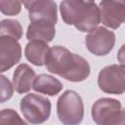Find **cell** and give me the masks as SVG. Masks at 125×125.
I'll use <instances>...</instances> for the list:
<instances>
[{"mask_svg": "<svg viewBox=\"0 0 125 125\" xmlns=\"http://www.w3.org/2000/svg\"><path fill=\"white\" fill-rule=\"evenodd\" d=\"M98 85L106 94H123L125 92V66L110 64L104 67L99 73Z\"/></svg>", "mask_w": 125, "mask_h": 125, "instance_id": "8992f818", "label": "cell"}, {"mask_svg": "<svg viewBox=\"0 0 125 125\" xmlns=\"http://www.w3.org/2000/svg\"><path fill=\"white\" fill-rule=\"evenodd\" d=\"M49 46L47 42L32 40L29 41L24 49V55L28 62L37 66H42L45 64L46 55L49 51Z\"/></svg>", "mask_w": 125, "mask_h": 125, "instance_id": "5bb4252c", "label": "cell"}, {"mask_svg": "<svg viewBox=\"0 0 125 125\" xmlns=\"http://www.w3.org/2000/svg\"><path fill=\"white\" fill-rule=\"evenodd\" d=\"M35 78L34 70L26 63L20 64L13 74V85L19 94L29 92Z\"/></svg>", "mask_w": 125, "mask_h": 125, "instance_id": "7c38bea8", "label": "cell"}, {"mask_svg": "<svg viewBox=\"0 0 125 125\" xmlns=\"http://www.w3.org/2000/svg\"><path fill=\"white\" fill-rule=\"evenodd\" d=\"M45 66L49 72L71 82L84 81L91 70L89 62L83 57L71 53L62 46H54L49 49Z\"/></svg>", "mask_w": 125, "mask_h": 125, "instance_id": "6da1fadb", "label": "cell"}, {"mask_svg": "<svg viewBox=\"0 0 125 125\" xmlns=\"http://www.w3.org/2000/svg\"><path fill=\"white\" fill-rule=\"evenodd\" d=\"M0 80H1V99L0 102L1 103H5L6 101L10 100L13 96L14 93V85H12V83L9 81V79L4 76L1 75L0 76Z\"/></svg>", "mask_w": 125, "mask_h": 125, "instance_id": "ac0fdd59", "label": "cell"}, {"mask_svg": "<svg viewBox=\"0 0 125 125\" xmlns=\"http://www.w3.org/2000/svg\"><path fill=\"white\" fill-rule=\"evenodd\" d=\"M32 89L38 93L48 96H56L62 89V82L52 75L39 74L35 76L32 84Z\"/></svg>", "mask_w": 125, "mask_h": 125, "instance_id": "4fadbf2b", "label": "cell"}, {"mask_svg": "<svg viewBox=\"0 0 125 125\" xmlns=\"http://www.w3.org/2000/svg\"><path fill=\"white\" fill-rule=\"evenodd\" d=\"M0 123L2 125L4 124H21L25 125L26 122L23 121L17 111H15L12 108H5L1 110L0 115Z\"/></svg>", "mask_w": 125, "mask_h": 125, "instance_id": "2e32d148", "label": "cell"}, {"mask_svg": "<svg viewBox=\"0 0 125 125\" xmlns=\"http://www.w3.org/2000/svg\"><path fill=\"white\" fill-rule=\"evenodd\" d=\"M92 118L99 125L125 124V110L121 103L111 98L97 100L92 106Z\"/></svg>", "mask_w": 125, "mask_h": 125, "instance_id": "277c9868", "label": "cell"}, {"mask_svg": "<svg viewBox=\"0 0 125 125\" xmlns=\"http://www.w3.org/2000/svg\"><path fill=\"white\" fill-rule=\"evenodd\" d=\"M35 1H37V0H21V2L23 3V6H24L25 9H27V10L30 8V6H31Z\"/></svg>", "mask_w": 125, "mask_h": 125, "instance_id": "ffe728a7", "label": "cell"}, {"mask_svg": "<svg viewBox=\"0 0 125 125\" xmlns=\"http://www.w3.org/2000/svg\"><path fill=\"white\" fill-rule=\"evenodd\" d=\"M21 111L27 122L40 124L47 121L51 114V102L37 94H27L21 100Z\"/></svg>", "mask_w": 125, "mask_h": 125, "instance_id": "5b68a950", "label": "cell"}, {"mask_svg": "<svg viewBox=\"0 0 125 125\" xmlns=\"http://www.w3.org/2000/svg\"><path fill=\"white\" fill-rule=\"evenodd\" d=\"M117 60L121 65L125 66V44H123L117 53Z\"/></svg>", "mask_w": 125, "mask_h": 125, "instance_id": "d6986e66", "label": "cell"}, {"mask_svg": "<svg viewBox=\"0 0 125 125\" xmlns=\"http://www.w3.org/2000/svg\"><path fill=\"white\" fill-rule=\"evenodd\" d=\"M99 7L104 25L117 29L125 22V0H102Z\"/></svg>", "mask_w": 125, "mask_h": 125, "instance_id": "ba28073f", "label": "cell"}, {"mask_svg": "<svg viewBox=\"0 0 125 125\" xmlns=\"http://www.w3.org/2000/svg\"><path fill=\"white\" fill-rule=\"evenodd\" d=\"M55 34V24L45 20H36L30 21L26 30V38L29 41L39 40L48 43L54 39Z\"/></svg>", "mask_w": 125, "mask_h": 125, "instance_id": "8fae6325", "label": "cell"}, {"mask_svg": "<svg viewBox=\"0 0 125 125\" xmlns=\"http://www.w3.org/2000/svg\"><path fill=\"white\" fill-rule=\"evenodd\" d=\"M60 12L66 24L82 32L93 30L101 22V10L95 0H63Z\"/></svg>", "mask_w": 125, "mask_h": 125, "instance_id": "7a4b0ae2", "label": "cell"}, {"mask_svg": "<svg viewBox=\"0 0 125 125\" xmlns=\"http://www.w3.org/2000/svg\"><path fill=\"white\" fill-rule=\"evenodd\" d=\"M21 0H0L1 13L7 16H16L21 10Z\"/></svg>", "mask_w": 125, "mask_h": 125, "instance_id": "e0dca14e", "label": "cell"}, {"mask_svg": "<svg viewBox=\"0 0 125 125\" xmlns=\"http://www.w3.org/2000/svg\"><path fill=\"white\" fill-rule=\"evenodd\" d=\"M85 44L88 51L95 56H105L114 47L115 34L105 27L99 26L89 31L85 37Z\"/></svg>", "mask_w": 125, "mask_h": 125, "instance_id": "52a82bcc", "label": "cell"}, {"mask_svg": "<svg viewBox=\"0 0 125 125\" xmlns=\"http://www.w3.org/2000/svg\"><path fill=\"white\" fill-rule=\"evenodd\" d=\"M21 59V47L18 40L8 35L0 36V71L4 72Z\"/></svg>", "mask_w": 125, "mask_h": 125, "instance_id": "9c48e42d", "label": "cell"}, {"mask_svg": "<svg viewBox=\"0 0 125 125\" xmlns=\"http://www.w3.org/2000/svg\"><path fill=\"white\" fill-rule=\"evenodd\" d=\"M1 35H8L17 40L21 39L22 36V27L20 21L12 19L2 20L0 23V36Z\"/></svg>", "mask_w": 125, "mask_h": 125, "instance_id": "9a60e30c", "label": "cell"}, {"mask_svg": "<svg viewBox=\"0 0 125 125\" xmlns=\"http://www.w3.org/2000/svg\"><path fill=\"white\" fill-rule=\"evenodd\" d=\"M29 21L45 20L56 24L58 21L57 4L53 0H37L28 9Z\"/></svg>", "mask_w": 125, "mask_h": 125, "instance_id": "30bf717a", "label": "cell"}, {"mask_svg": "<svg viewBox=\"0 0 125 125\" xmlns=\"http://www.w3.org/2000/svg\"><path fill=\"white\" fill-rule=\"evenodd\" d=\"M57 114L65 125L79 124L84 117V104L80 95L72 90L64 91L58 99Z\"/></svg>", "mask_w": 125, "mask_h": 125, "instance_id": "3957f363", "label": "cell"}]
</instances>
